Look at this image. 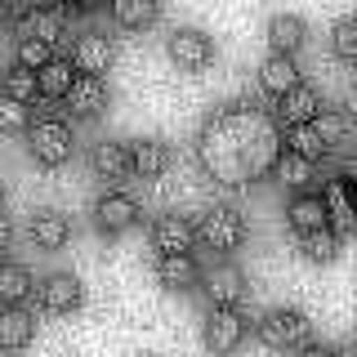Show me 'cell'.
<instances>
[{"instance_id":"obj_18","label":"cell","mask_w":357,"mask_h":357,"mask_svg":"<svg viewBox=\"0 0 357 357\" xmlns=\"http://www.w3.org/2000/svg\"><path fill=\"white\" fill-rule=\"evenodd\" d=\"M67 237H72L67 215H59V210H36V215H31V241H36L40 250H63Z\"/></svg>"},{"instance_id":"obj_30","label":"cell","mask_w":357,"mask_h":357,"mask_svg":"<svg viewBox=\"0 0 357 357\" xmlns=\"http://www.w3.org/2000/svg\"><path fill=\"white\" fill-rule=\"evenodd\" d=\"M0 94L18 98V103H31V98H36V72H31V67H22V63H14L5 72V81H0Z\"/></svg>"},{"instance_id":"obj_23","label":"cell","mask_w":357,"mask_h":357,"mask_svg":"<svg viewBox=\"0 0 357 357\" xmlns=\"http://www.w3.org/2000/svg\"><path fill=\"white\" fill-rule=\"evenodd\" d=\"M259 85L268 94H286V89L299 85V67L290 54H268V63L259 67Z\"/></svg>"},{"instance_id":"obj_4","label":"cell","mask_w":357,"mask_h":357,"mask_svg":"<svg viewBox=\"0 0 357 357\" xmlns=\"http://www.w3.org/2000/svg\"><path fill=\"white\" fill-rule=\"evenodd\" d=\"M241 340H245V317L241 312L237 308H210V317H206V349L228 357V353L241 349Z\"/></svg>"},{"instance_id":"obj_25","label":"cell","mask_w":357,"mask_h":357,"mask_svg":"<svg viewBox=\"0 0 357 357\" xmlns=\"http://www.w3.org/2000/svg\"><path fill=\"white\" fill-rule=\"evenodd\" d=\"M72 81H76L72 63H67V59H50V63L36 72V94H45V98H63L67 89H72Z\"/></svg>"},{"instance_id":"obj_7","label":"cell","mask_w":357,"mask_h":357,"mask_svg":"<svg viewBox=\"0 0 357 357\" xmlns=\"http://www.w3.org/2000/svg\"><path fill=\"white\" fill-rule=\"evenodd\" d=\"M18 36H36L45 45H59V40H67V14L54 9V5H45V0H36V5L22 14Z\"/></svg>"},{"instance_id":"obj_15","label":"cell","mask_w":357,"mask_h":357,"mask_svg":"<svg viewBox=\"0 0 357 357\" xmlns=\"http://www.w3.org/2000/svg\"><path fill=\"white\" fill-rule=\"evenodd\" d=\"M156 282L165 290H192L201 282V268L192 255H161L156 259Z\"/></svg>"},{"instance_id":"obj_10","label":"cell","mask_w":357,"mask_h":357,"mask_svg":"<svg viewBox=\"0 0 357 357\" xmlns=\"http://www.w3.org/2000/svg\"><path fill=\"white\" fill-rule=\"evenodd\" d=\"M94 219H98V228H103L107 237H116V232H130L134 228L139 206H134V197H126V192H103V197L94 201Z\"/></svg>"},{"instance_id":"obj_35","label":"cell","mask_w":357,"mask_h":357,"mask_svg":"<svg viewBox=\"0 0 357 357\" xmlns=\"http://www.w3.org/2000/svg\"><path fill=\"white\" fill-rule=\"evenodd\" d=\"M9 237H14V228H9V215H5V210H0V250H5V245H9Z\"/></svg>"},{"instance_id":"obj_5","label":"cell","mask_w":357,"mask_h":357,"mask_svg":"<svg viewBox=\"0 0 357 357\" xmlns=\"http://www.w3.org/2000/svg\"><path fill=\"white\" fill-rule=\"evenodd\" d=\"M165 50H170V59L183 67V72H201V67L215 59V45H210V36L197 31V27H174L170 40H165Z\"/></svg>"},{"instance_id":"obj_39","label":"cell","mask_w":357,"mask_h":357,"mask_svg":"<svg viewBox=\"0 0 357 357\" xmlns=\"http://www.w3.org/2000/svg\"><path fill=\"white\" fill-rule=\"evenodd\" d=\"M9 22V0H0V27Z\"/></svg>"},{"instance_id":"obj_13","label":"cell","mask_w":357,"mask_h":357,"mask_svg":"<svg viewBox=\"0 0 357 357\" xmlns=\"http://www.w3.org/2000/svg\"><path fill=\"white\" fill-rule=\"evenodd\" d=\"M36 335V317H31L22 304L0 308V353H22Z\"/></svg>"},{"instance_id":"obj_27","label":"cell","mask_w":357,"mask_h":357,"mask_svg":"<svg viewBox=\"0 0 357 357\" xmlns=\"http://www.w3.org/2000/svg\"><path fill=\"white\" fill-rule=\"evenodd\" d=\"M107 9L121 27H148L161 14V0H107Z\"/></svg>"},{"instance_id":"obj_8","label":"cell","mask_w":357,"mask_h":357,"mask_svg":"<svg viewBox=\"0 0 357 357\" xmlns=\"http://www.w3.org/2000/svg\"><path fill=\"white\" fill-rule=\"evenodd\" d=\"M63 103H67V112H72V116H81V121L98 116V112L107 107V85H103V76H81V72H76L72 89L63 94Z\"/></svg>"},{"instance_id":"obj_38","label":"cell","mask_w":357,"mask_h":357,"mask_svg":"<svg viewBox=\"0 0 357 357\" xmlns=\"http://www.w3.org/2000/svg\"><path fill=\"white\" fill-rule=\"evenodd\" d=\"M76 9H94V5H103V0H72Z\"/></svg>"},{"instance_id":"obj_22","label":"cell","mask_w":357,"mask_h":357,"mask_svg":"<svg viewBox=\"0 0 357 357\" xmlns=\"http://www.w3.org/2000/svg\"><path fill=\"white\" fill-rule=\"evenodd\" d=\"M286 219H290V228H295L299 237H304V232H317V228H326V201L312 197V192H299L290 201Z\"/></svg>"},{"instance_id":"obj_26","label":"cell","mask_w":357,"mask_h":357,"mask_svg":"<svg viewBox=\"0 0 357 357\" xmlns=\"http://www.w3.org/2000/svg\"><path fill=\"white\" fill-rule=\"evenodd\" d=\"M273 170H277V178H282L286 188H295V192H308V183L317 178V161H304V156H295V152H282Z\"/></svg>"},{"instance_id":"obj_1","label":"cell","mask_w":357,"mask_h":357,"mask_svg":"<svg viewBox=\"0 0 357 357\" xmlns=\"http://www.w3.org/2000/svg\"><path fill=\"white\" fill-rule=\"evenodd\" d=\"M192 237H197L201 245H206V250L228 255V250H237V245L245 241V219H241L232 206H210L206 215L197 219Z\"/></svg>"},{"instance_id":"obj_37","label":"cell","mask_w":357,"mask_h":357,"mask_svg":"<svg viewBox=\"0 0 357 357\" xmlns=\"http://www.w3.org/2000/svg\"><path fill=\"white\" fill-rule=\"evenodd\" d=\"M331 357H357V349H353V344H340V349H335Z\"/></svg>"},{"instance_id":"obj_34","label":"cell","mask_w":357,"mask_h":357,"mask_svg":"<svg viewBox=\"0 0 357 357\" xmlns=\"http://www.w3.org/2000/svg\"><path fill=\"white\" fill-rule=\"evenodd\" d=\"M31 103H36V112H40V121H59V107H54V103H59V98H31Z\"/></svg>"},{"instance_id":"obj_14","label":"cell","mask_w":357,"mask_h":357,"mask_svg":"<svg viewBox=\"0 0 357 357\" xmlns=\"http://www.w3.org/2000/svg\"><path fill=\"white\" fill-rule=\"evenodd\" d=\"M192 223H188L183 215H161L152 223V245L161 255H192Z\"/></svg>"},{"instance_id":"obj_28","label":"cell","mask_w":357,"mask_h":357,"mask_svg":"<svg viewBox=\"0 0 357 357\" xmlns=\"http://www.w3.org/2000/svg\"><path fill=\"white\" fill-rule=\"evenodd\" d=\"M340 232L335 228H317V232H304L299 237V250H304V259H312V264H326V259H335L340 255Z\"/></svg>"},{"instance_id":"obj_29","label":"cell","mask_w":357,"mask_h":357,"mask_svg":"<svg viewBox=\"0 0 357 357\" xmlns=\"http://www.w3.org/2000/svg\"><path fill=\"white\" fill-rule=\"evenodd\" d=\"M286 152H295V156H304V161H321V156H331L326 152V143L317 139V130L312 126H290V139H286Z\"/></svg>"},{"instance_id":"obj_9","label":"cell","mask_w":357,"mask_h":357,"mask_svg":"<svg viewBox=\"0 0 357 357\" xmlns=\"http://www.w3.org/2000/svg\"><path fill=\"white\" fill-rule=\"evenodd\" d=\"M321 112V94L312 85L299 81L295 89H286V94H277V121L290 130V126H308L312 116Z\"/></svg>"},{"instance_id":"obj_3","label":"cell","mask_w":357,"mask_h":357,"mask_svg":"<svg viewBox=\"0 0 357 357\" xmlns=\"http://www.w3.org/2000/svg\"><path fill=\"white\" fill-rule=\"evenodd\" d=\"M27 148L40 165H63L72 161V130L63 121H36L27 126Z\"/></svg>"},{"instance_id":"obj_32","label":"cell","mask_w":357,"mask_h":357,"mask_svg":"<svg viewBox=\"0 0 357 357\" xmlns=\"http://www.w3.org/2000/svg\"><path fill=\"white\" fill-rule=\"evenodd\" d=\"M50 59H54V45H45V40H36V36H18V59H14V63L31 67V72H40Z\"/></svg>"},{"instance_id":"obj_24","label":"cell","mask_w":357,"mask_h":357,"mask_svg":"<svg viewBox=\"0 0 357 357\" xmlns=\"http://www.w3.org/2000/svg\"><path fill=\"white\" fill-rule=\"evenodd\" d=\"M31 286H36V282H31V273L22 264L0 259V304H5V308L9 304H22V299L31 295Z\"/></svg>"},{"instance_id":"obj_2","label":"cell","mask_w":357,"mask_h":357,"mask_svg":"<svg viewBox=\"0 0 357 357\" xmlns=\"http://www.w3.org/2000/svg\"><path fill=\"white\" fill-rule=\"evenodd\" d=\"M259 335L273 353H295V349H304V344H312V321L299 308H273L259 321Z\"/></svg>"},{"instance_id":"obj_19","label":"cell","mask_w":357,"mask_h":357,"mask_svg":"<svg viewBox=\"0 0 357 357\" xmlns=\"http://www.w3.org/2000/svg\"><path fill=\"white\" fill-rule=\"evenodd\" d=\"M89 165H94L98 178H130V143H116V139L94 143Z\"/></svg>"},{"instance_id":"obj_20","label":"cell","mask_w":357,"mask_h":357,"mask_svg":"<svg viewBox=\"0 0 357 357\" xmlns=\"http://www.w3.org/2000/svg\"><path fill=\"white\" fill-rule=\"evenodd\" d=\"M312 130H317V139L326 143V152H335V148H344L349 143V134H353V116L344 107H321L317 116L308 121Z\"/></svg>"},{"instance_id":"obj_36","label":"cell","mask_w":357,"mask_h":357,"mask_svg":"<svg viewBox=\"0 0 357 357\" xmlns=\"http://www.w3.org/2000/svg\"><path fill=\"white\" fill-rule=\"evenodd\" d=\"M295 357H331L321 344H304V349H295Z\"/></svg>"},{"instance_id":"obj_16","label":"cell","mask_w":357,"mask_h":357,"mask_svg":"<svg viewBox=\"0 0 357 357\" xmlns=\"http://www.w3.org/2000/svg\"><path fill=\"white\" fill-rule=\"evenodd\" d=\"M304 40H308V22L299 14H277L268 22V45H273V54H290V59H295Z\"/></svg>"},{"instance_id":"obj_33","label":"cell","mask_w":357,"mask_h":357,"mask_svg":"<svg viewBox=\"0 0 357 357\" xmlns=\"http://www.w3.org/2000/svg\"><path fill=\"white\" fill-rule=\"evenodd\" d=\"M331 45H335V54H340L344 63H353L357 59V22L353 18H340V22H335V31H331Z\"/></svg>"},{"instance_id":"obj_6","label":"cell","mask_w":357,"mask_h":357,"mask_svg":"<svg viewBox=\"0 0 357 357\" xmlns=\"http://www.w3.org/2000/svg\"><path fill=\"white\" fill-rule=\"evenodd\" d=\"M112 59H116V45H112L103 31H85V36H76L72 45V67L81 76H103Z\"/></svg>"},{"instance_id":"obj_21","label":"cell","mask_w":357,"mask_h":357,"mask_svg":"<svg viewBox=\"0 0 357 357\" xmlns=\"http://www.w3.org/2000/svg\"><path fill=\"white\" fill-rule=\"evenodd\" d=\"M326 228H335L340 237L353 232V201H349V178H331L326 183Z\"/></svg>"},{"instance_id":"obj_12","label":"cell","mask_w":357,"mask_h":357,"mask_svg":"<svg viewBox=\"0 0 357 357\" xmlns=\"http://www.w3.org/2000/svg\"><path fill=\"white\" fill-rule=\"evenodd\" d=\"M40 299L45 312H72L76 304H81V282H76L72 273H50L40 286H31Z\"/></svg>"},{"instance_id":"obj_17","label":"cell","mask_w":357,"mask_h":357,"mask_svg":"<svg viewBox=\"0 0 357 357\" xmlns=\"http://www.w3.org/2000/svg\"><path fill=\"white\" fill-rule=\"evenodd\" d=\"M170 170V148L161 139H139L130 143V174H143V178H156Z\"/></svg>"},{"instance_id":"obj_31","label":"cell","mask_w":357,"mask_h":357,"mask_svg":"<svg viewBox=\"0 0 357 357\" xmlns=\"http://www.w3.org/2000/svg\"><path fill=\"white\" fill-rule=\"evenodd\" d=\"M31 126V103H18V98L0 94V130L5 134H22Z\"/></svg>"},{"instance_id":"obj_11","label":"cell","mask_w":357,"mask_h":357,"mask_svg":"<svg viewBox=\"0 0 357 357\" xmlns=\"http://www.w3.org/2000/svg\"><path fill=\"white\" fill-rule=\"evenodd\" d=\"M206 295H210V308H237L245 299V277L241 268L232 264H219L206 273Z\"/></svg>"},{"instance_id":"obj_40","label":"cell","mask_w":357,"mask_h":357,"mask_svg":"<svg viewBox=\"0 0 357 357\" xmlns=\"http://www.w3.org/2000/svg\"><path fill=\"white\" fill-rule=\"evenodd\" d=\"M0 206H5V183H0Z\"/></svg>"}]
</instances>
